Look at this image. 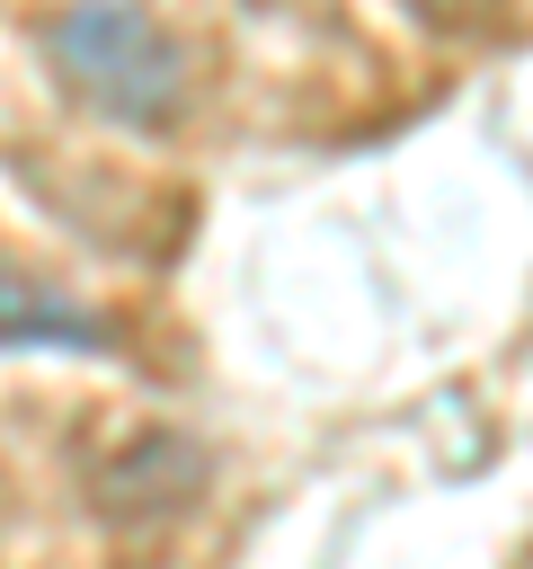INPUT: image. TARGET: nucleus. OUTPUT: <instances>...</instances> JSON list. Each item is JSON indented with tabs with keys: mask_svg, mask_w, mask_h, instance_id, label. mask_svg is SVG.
Returning <instances> with one entry per match:
<instances>
[{
	"mask_svg": "<svg viewBox=\"0 0 533 569\" xmlns=\"http://www.w3.org/2000/svg\"><path fill=\"white\" fill-rule=\"evenodd\" d=\"M53 80L124 133H169L187 116V53L142 0H71L44 36Z\"/></svg>",
	"mask_w": 533,
	"mask_h": 569,
	"instance_id": "f257e3e1",
	"label": "nucleus"
},
{
	"mask_svg": "<svg viewBox=\"0 0 533 569\" xmlns=\"http://www.w3.org/2000/svg\"><path fill=\"white\" fill-rule=\"evenodd\" d=\"M195 489H204V445L178 436V427H133V436H115V445L98 453V471H89V507H98L107 525H160V516H178Z\"/></svg>",
	"mask_w": 533,
	"mask_h": 569,
	"instance_id": "f03ea898",
	"label": "nucleus"
},
{
	"mask_svg": "<svg viewBox=\"0 0 533 569\" xmlns=\"http://www.w3.org/2000/svg\"><path fill=\"white\" fill-rule=\"evenodd\" d=\"M0 347H107V311L71 302L62 284L0 276Z\"/></svg>",
	"mask_w": 533,
	"mask_h": 569,
	"instance_id": "7ed1b4c3",
	"label": "nucleus"
}]
</instances>
